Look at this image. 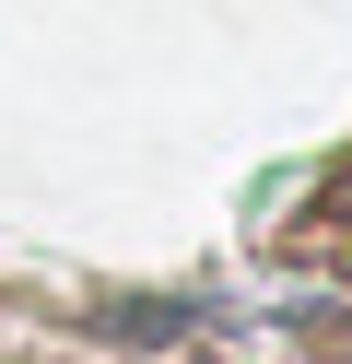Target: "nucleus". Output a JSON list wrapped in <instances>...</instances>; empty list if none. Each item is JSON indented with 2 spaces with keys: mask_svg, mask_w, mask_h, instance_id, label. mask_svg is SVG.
<instances>
[]
</instances>
